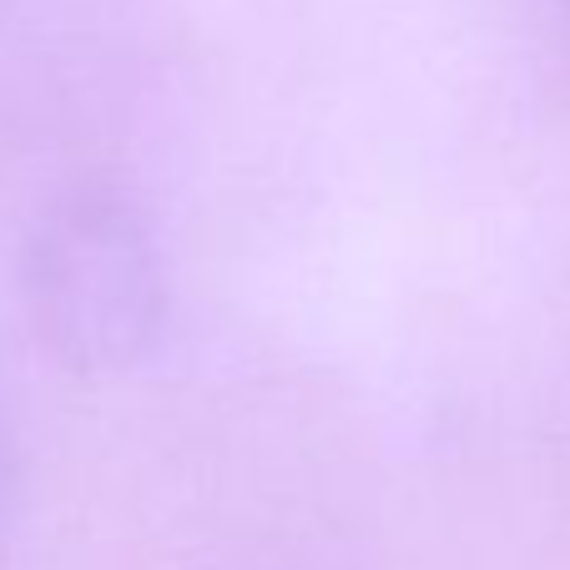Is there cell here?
<instances>
[{"mask_svg":"<svg viewBox=\"0 0 570 570\" xmlns=\"http://www.w3.org/2000/svg\"><path fill=\"white\" fill-rule=\"evenodd\" d=\"M11 505H16V464H11L6 430H0V540H6V525H11Z\"/></svg>","mask_w":570,"mask_h":570,"instance_id":"cell-2","label":"cell"},{"mask_svg":"<svg viewBox=\"0 0 570 570\" xmlns=\"http://www.w3.org/2000/svg\"><path fill=\"white\" fill-rule=\"evenodd\" d=\"M26 298L56 358L81 374L131 368L167 313V268L141 207L117 187L51 203L26 248Z\"/></svg>","mask_w":570,"mask_h":570,"instance_id":"cell-1","label":"cell"}]
</instances>
